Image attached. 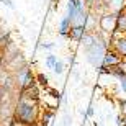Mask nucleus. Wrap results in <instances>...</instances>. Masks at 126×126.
<instances>
[{"label":"nucleus","mask_w":126,"mask_h":126,"mask_svg":"<svg viewBox=\"0 0 126 126\" xmlns=\"http://www.w3.org/2000/svg\"><path fill=\"white\" fill-rule=\"evenodd\" d=\"M108 47H110V44H108L107 41H103L102 38H100V34H98V39L92 46L84 47L85 59L94 65V67H98V65L102 64V59H103V56H105V52H107Z\"/></svg>","instance_id":"1"},{"label":"nucleus","mask_w":126,"mask_h":126,"mask_svg":"<svg viewBox=\"0 0 126 126\" xmlns=\"http://www.w3.org/2000/svg\"><path fill=\"white\" fill-rule=\"evenodd\" d=\"M15 84L18 85L20 92L30 89V87H33V85H36V77H34L33 70L30 69L26 64H25L21 69L16 70V74H15Z\"/></svg>","instance_id":"2"},{"label":"nucleus","mask_w":126,"mask_h":126,"mask_svg":"<svg viewBox=\"0 0 126 126\" xmlns=\"http://www.w3.org/2000/svg\"><path fill=\"white\" fill-rule=\"evenodd\" d=\"M98 28H100L102 33L111 34L116 30V13L111 12V10H105L98 18Z\"/></svg>","instance_id":"3"},{"label":"nucleus","mask_w":126,"mask_h":126,"mask_svg":"<svg viewBox=\"0 0 126 126\" xmlns=\"http://www.w3.org/2000/svg\"><path fill=\"white\" fill-rule=\"evenodd\" d=\"M123 61V57L118 54L115 49H111V47H108L107 52H105V56H103L102 59V64L100 65H107V67H113V65H120Z\"/></svg>","instance_id":"4"},{"label":"nucleus","mask_w":126,"mask_h":126,"mask_svg":"<svg viewBox=\"0 0 126 126\" xmlns=\"http://www.w3.org/2000/svg\"><path fill=\"white\" fill-rule=\"evenodd\" d=\"M85 33H87V28H85L84 25H72V26H70L69 38L72 39V41H75V43H80L82 38L85 36Z\"/></svg>","instance_id":"5"},{"label":"nucleus","mask_w":126,"mask_h":126,"mask_svg":"<svg viewBox=\"0 0 126 126\" xmlns=\"http://www.w3.org/2000/svg\"><path fill=\"white\" fill-rule=\"evenodd\" d=\"M54 115H56L54 110L44 108V110L41 111V116H39V126H51L52 120H54Z\"/></svg>","instance_id":"6"},{"label":"nucleus","mask_w":126,"mask_h":126,"mask_svg":"<svg viewBox=\"0 0 126 126\" xmlns=\"http://www.w3.org/2000/svg\"><path fill=\"white\" fill-rule=\"evenodd\" d=\"M110 47L115 49V51H116L123 59H126V36H123L121 39H118V41H113Z\"/></svg>","instance_id":"7"},{"label":"nucleus","mask_w":126,"mask_h":126,"mask_svg":"<svg viewBox=\"0 0 126 126\" xmlns=\"http://www.w3.org/2000/svg\"><path fill=\"white\" fill-rule=\"evenodd\" d=\"M70 26H72V21H70L67 16L61 18V21H59V34H61V36H64V38H69Z\"/></svg>","instance_id":"8"},{"label":"nucleus","mask_w":126,"mask_h":126,"mask_svg":"<svg viewBox=\"0 0 126 126\" xmlns=\"http://www.w3.org/2000/svg\"><path fill=\"white\" fill-rule=\"evenodd\" d=\"M125 8H126V0H108L107 3V10H111L115 13H118Z\"/></svg>","instance_id":"9"},{"label":"nucleus","mask_w":126,"mask_h":126,"mask_svg":"<svg viewBox=\"0 0 126 126\" xmlns=\"http://www.w3.org/2000/svg\"><path fill=\"white\" fill-rule=\"evenodd\" d=\"M116 30L126 34V8L116 13Z\"/></svg>","instance_id":"10"},{"label":"nucleus","mask_w":126,"mask_h":126,"mask_svg":"<svg viewBox=\"0 0 126 126\" xmlns=\"http://www.w3.org/2000/svg\"><path fill=\"white\" fill-rule=\"evenodd\" d=\"M82 115H84V120H89V118H94V115H95L94 98H90V103H89V107H87V110H85V111H82Z\"/></svg>","instance_id":"11"},{"label":"nucleus","mask_w":126,"mask_h":126,"mask_svg":"<svg viewBox=\"0 0 126 126\" xmlns=\"http://www.w3.org/2000/svg\"><path fill=\"white\" fill-rule=\"evenodd\" d=\"M57 61H59V59H57V56H54V54H47V56H46V61H44V64H46L47 69H52V67L56 65Z\"/></svg>","instance_id":"12"},{"label":"nucleus","mask_w":126,"mask_h":126,"mask_svg":"<svg viewBox=\"0 0 126 126\" xmlns=\"http://www.w3.org/2000/svg\"><path fill=\"white\" fill-rule=\"evenodd\" d=\"M64 69H65V64L62 61H57L56 65L52 67V72H54L56 75H61V74H64Z\"/></svg>","instance_id":"13"},{"label":"nucleus","mask_w":126,"mask_h":126,"mask_svg":"<svg viewBox=\"0 0 126 126\" xmlns=\"http://www.w3.org/2000/svg\"><path fill=\"white\" fill-rule=\"evenodd\" d=\"M36 82H38V85H41V87H47L49 79H47L46 74H38L36 75Z\"/></svg>","instance_id":"14"},{"label":"nucleus","mask_w":126,"mask_h":126,"mask_svg":"<svg viewBox=\"0 0 126 126\" xmlns=\"http://www.w3.org/2000/svg\"><path fill=\"white\" fill-rule=\"evenodd\" d=\"M97 72H98V75H111L110 74V67H107V65H98Z\"/></svg>","instance_id":"15"},{"label":"nucleus","mask_w":126,"mask_h":126,"mask_svg":"<svg viewBox=\"0 0 126 126\" xmlns=\"http://www.w3.org/2000/svg\"><path fill=\"white\" fill-rule=\"evenodd\" d=\"M118 85H120V90H121L123 94L126 95V75H125V77H120V79H118Z\"/></svg>","instance_id":"16"},{"label":"nucleus","mask_w":126,"mask_h":126,"mask_svg":"<svg viewBox=\"0 0 126 126\" xmlns=\"http://www.w3.org/2000/svg\"><path fill=\"white\" fill-rule=\"evenodd\" d=\"M70 123H72V116H70L69 113H65L64 120H62V126H70Z\"/></svg>","instance_id":"17"},{"label":"nucleus","mask_w":126,"mask_h":126,"mask_svg":"<svg viewBox=\"0 0 126 126\" xmlns=\"http://www.w3.org/2000/svg\"><path fill=\"white\" fill-rule=\"evenodd\" d=\"M39 46H41L43 49H52V47L56 46V44H54V43H41Z\"/></svg>","instance_id":"18"},{"label":"nucleus","mask_w":126,"mask_h":126,"mask_svg":"<svg viewBox=\"0 0 126 126\" xmlns=\"http://www.w3.org/2000/svg\"><path fill=\"white\" fill-rule=\"evenodd\" d=\"M0 2H3V5H7V7H8V8H12V10L15 8V5H13V2H12V0H0Z\"/></svg>","instance_id":"19"},{"label":"nucleus","mask_w":126,"mask_h":126,"mask_svg":"<svg viewBox=\"0 0 126 126\" xmlns=\"http://www.w3.org/2000/svg\"><path fill=\"white\" fill-rule=\"evenodd\" d=\"M116 126H125V121H123V116H116Z\"/></svg>","instance_id":"20"},{"label":"nucleus","mask_w":126,"mask_h":126,"mask_svg":"<svg viewBox=\"0 0 126 126\" xmlns=\"http://www.w3.org/2000/svg\"><path fill=\"white\" fill-rule=\"evenodd\" d=\"M85 2H87V5H89V8H94V7H95V2H97V0H85Z\"/></svg>","instance_id":"21"},{"label":"nucleus","mask_w":126,"mask_h":126,"mask_svg":"<svg viewBox=\"0 0 126 126\" xmlns=\"http://www.w3.org/2000/svg\"><path fill=\"white\" fill-rule=\"evenodd\" d=\"M69 62H70V65H74V64H75V54L69 56Z\"/></svg>","instance_id":"22"},{"label":"nucleus","mask_w":126,"mask_h":126,"mask_svg":"<svg viewBox=\"0 0 126 126\" xmlns=\"http://www.w3.org/2000/svg\"><path fill=\"white\" fill-rule=\"evenodd\" d=\"M59 7V0H52V10H57Z\"/></svg>","instance_id":"23"},{"label":"nucleus","mask_w":126,"mask_h":126,"mask_svg":"<svg viewBox=\"0 0 126 126\" xmlns=\"http://www.w3.org/2000/svg\"><path fill=\"white\" fill-rule=\"evenodd\" d=\"M120 67H121V69H123V70L126 72V59H123V61H121V64H120Z\"/></svg>","instance_id":"24"},{"label":"nucleus","mask_w":126,"mask_h":126,"mask_svg":"<svg viewBox=\"0 0 126 126\" xmlns=\"http://www.w3.org/2000/svg\"><path fill=\"white\" fill-rule=\"evenodd\" d=\"M2 56H3V49L0 47V61H2Z\"/></svg>","instance_id":"25"},{"label":"nucleus","mask_w":126,"mask_h":126,"mask_svg":"<svg viewBox=\"0 0 126 126\" xmlns=\"http://www.w3.org/2000/svg\"><path fill=\"white\" fill-rule=\"evenodd\" d=\"M3 33H5V30H2V28H0V36H2V34H3Z\"/></svg>","instance_id":"26"}]
</instances>
